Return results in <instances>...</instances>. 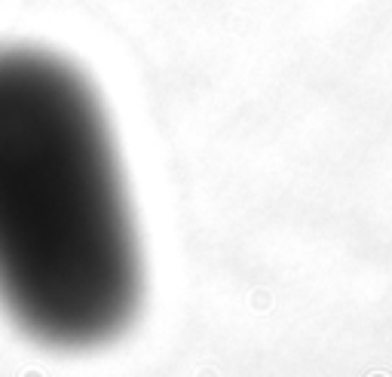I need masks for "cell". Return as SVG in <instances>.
<instances>
[{
    "label": "cell",
    "mask_w": 392,
    "mask_h": 377,
    "mask_svg": "<svg viewBox=\"0 0 392 377\" xmlns=\"http://www.w3.org/2000/svg\"><path fill=\"white\" fill-rule=\"evenodd\" d=\"M144 292L120 153L92 83L43 49H0V304L34 341L92 350Z\"/></svg>",
    "instance_id": "cell-1"
}]
</instances>
